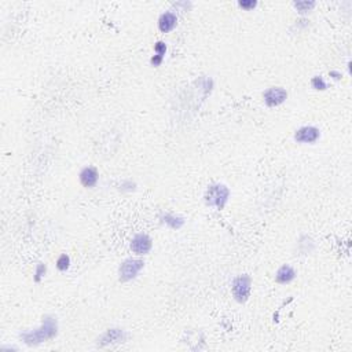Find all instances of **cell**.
Instances as JSON below:
<instances>
[{
	"mask_svg": "<svg viewBox=\"0 0 352 352\" xmlns=\"http://www.w3.org/2000/svg\"><path fill=\"white\" fill-rule=\"evenodd\" d=\"M56 335H58V321L52 315H46L39 329L22 333L21 339L26 345L33 347V345H39L47 340H52L54 337H56Z\"/></svg>",
	"mask_w": 352,
	"mask_h": 352,
	"instance_id": "obj_1",
	"label": "cell"
},
{
	"mask_svg": "<svg viewBox=\"0 0 352 352\" xmlns=\"http://www.w3.org/2000/svg\"><path fill=\"white\" fill-rule=\"evenodd\" d=\"M252 289V278L248 274L240 275L232 281V296L238 303L244 304L248 301Z\"/></svg>",
	"mask_w": 352,
	"mask_h": 352,
	"instance_id": "obj_3",
	"label": "cell"
},
{
	"mask_svg": "<svg viewBox=\"0 0 352 352\" xmlns=\"http://www.w3.org/2000/svg\"><path fill=\"white\" fill-rule=\"evenodd\" d=\"M263 98H264V102H266L267 106L275 108V106H279L281 103H284L288 99V92L282 87H271L263 94Z\"/></svg>",
	"mask_w": 352,
	"mask_h": 352,
	"instance_id": "obj_5",
	"label": "cell"
},
{
	"mask_svg": "<svg viewBox=\"0 0 352 352\" xmlns=\"http://www.w3.org/2000/svg\"><path fill=\"white\" fill-rule=\"evenodd\" d=\"M295 278H296V271L293 270V267L288 266V264L281 267L277 271V274H275V281L281 285L290 284Z\"/></svg>",
	"mask_w": 352,
	"mask_h": 352,
	"instance_id": "obj_11",
	"label": "cell"
},
{
	"mask_svg": "<svg viewBox=\"0 0 352 352\" xmlns=\"http://www.w3.org/2000/svg\"><path fill=\"white\" fill-rule=\"evenodd\" d=\"M176 25H178V17H176V14L171 13V11L161 14V17L159 18V29L163 33L172 32L176 28Z\"/></svg>",
	"mask_w": 352,
	"mask_h": 352,
	"instance_id": "obj_10",
	"label": "cell"
},
{
	"mask_svg": "<svg viewBox=\"0 0 352 352\" xmlns=\"http://www.w3.org/2000/svg\"><path fill=\"white\" fill-rule=\"evenodd\" d=\"M319 138H321V131L312 125L301 127L295 132V141L297 143H315Z\"/></svg>",
	"mask_w": 352,
	"mask_h": 352,
	"instance_id": "obj_7",
	"label": "cell"
},
{
	"mask_svg": "<svg viewBox=\"0 0 352 352\" xmlns=\"http://www.w3.org/2000/svg\"><path fill=\"white\" fill-rule=\"evenodd\" d=\"M46 271H47L46 264H44V263H39L37 267H36V272H34V281H36V282H40L42 278L46 275Z\"/></svg>",
	"mask_w": 352,
	"mask_h": 352,
	"instance_id": "obj_16",
	"label": "cell"
},
{
	"mask_svg": "<svg viewBox=\"0 0 352 352\" xmlns=\"http://www.w3.org/2000/svg\"><path fill=\"white\" fill-rule=\"evenodd\" d=\"M330 77H333L335 80H340V79H341V73H340V72H336V70H331Z\"/></svg>",
	"mask_w": 352,
	"mask_h": 352,
	"instance_id": "obj_19",
	"label": "cell"
},
{
	"mask_svg": "<svg viewBox=\"0 0 352 352\" xmlns=\"http://www.w3.org/2000/svg\"><path fill=\"white\" fill-rule=\"evenodd\" d=\"M98 179H99V173H98V171H96V168L86 167L82 172H80V183H82L84 187H87V189L96 186Z\"/></svg>",
	"mask_w": 352,
	"mask_h": 352,
	"instance_id": "obj_9",
	"label": "cell"
},
{
	"mask_svg": "<svg viewBox=\"0 0 352 352\" xmlns=\"http://www.w3.org/2000/svg\"><path fill=\"white\" fill-rule=\"evenodd\" d=\"M69 266H70V258L65 253L61 255L58 260H56V268L60 271H66L69 268Z\"/></svg>",
	"mask_w": 352,
	"mask_h": 352,
	"instance_id": "obj_15",
	"label": "cell"
},
{
	"mask_svg": "<svg viewBox=\"0 0 352 352\" xmlns=\"http://www.w3.org/2000/svg\"><path fill=\"white\" fill-rule=\"evenodd\" d=\"M293 6H295V9H296L299 13L305 14L308 13V11H311V10L315 7V2H295Z\"/></svg>",
	"mask_w": 352,
	"mask_h": 352,
	"instance_id": "obj_13",
	"label": "cell"
},
{
	"mask_svg": "<svg viewBox=\"0 0 352 352\" xmlns=\"http://www.w3.org/2000/svg\"><path fill=\"white\" fill-rule=\"evenodd\" d=\"M228 197H230V190H228L227 186L216 183V185H210L206 190L205 202L206 205L215 206L219 210H222L224 209V206L227 204Z\"/></svg>",
	"mask_w": 352,
	"mask_h": 352,
	"instance_id": "obj_2",
	"label": "cell"
},
{
	"mask_svg": "<svg viewBox=\"0 0 352 352\" xmlns=\"http://www.w3.org/2000/svg\"><path fill=\"white\" fill-rule=\"evenodd\" d=\"M154 51H155V55L164 58L165 52H167V44L164 43V42H157L154 46Z\"/></svg>",
	"mask_w": 352,
	"mask_h": 352,
	"instance_id": "obj_17",
	"label": "cell"
},
{
	"mask_svg": "<svg viewBox=\"0 0 352 352\" xmlns=\"http://www.w3.org/2000/svg\"><path fill=\"white\" fill-rule=\"evenodd\" d=\"M163 222L167 226H169L171 228H173V230H179V228L183 227V224H185V219L182 218V216H176V215H171V213H165V215H163Z\"/></svg>",
	"mask_w": 352,
	"mask_h": 352,
	"instance_id": "obj_12",
	"label": "cell"
},
{
	"mask_svg": "<svg viewBox=\"0 0 352 352\" xmlns=\"http://www.w3.org/2000/svg\"><path fill=\"white\" fill-rule=\"evenodd\" d=\"M143 267H145V262L141 259H125L119 268V279L121 282L132 281L143 270Z\"/></svg>",
	"mask_w": 352,
	"mask_h": 352,
	"instance_id": "obj_4",
	"label": "cell"
},
{
	"mask_svg": "<svg viewBox=\"0 0 352 352\" xmlns=\"http://www.w3.org/2000/svg\"><path fill=\"white\" fill-rule=\"evenodd\" d=\"M238 5L245 10H252L258 6V2H255V0H241V2H238Z\"/></svg>",
	"mask_w": 352,
	"mask_h": 352,
	"instance_id": "obj_18",
	"label": "cell"
},
{
	"mask_svg": "<svg viewBox=\"0 0 352 352\" xmlns=\"http://www.w3.org/2000/svg\"><path fill=\"white\" fill-rule=\"evenodd\" d=\"M311 86H312L314 90L318 91H325L327 88L326 82L323 80L322 76H315V77H312V80H311Z\"/></svg>",
	"mask_w": 352,
	"mask_h": 352,
	"instance_id": "obj_14",
	"label": "cell"
},
{
	"mask_svg": "<svg viewBox=\"0 0 352 352\" xmlns=\"http://www.w3.org/2000/svg\"><path fill=\"white\" fill-rule=\"evenodd\" d=\"M127 339V335L123 329H109L103 333L98 339V347H106V345H112V344L124 343Z\"/></svg>",
	"mask_w": 352,
	"mask_h": 352,
	"instance_id": "obj_6",
	"label": "cell"
},
{
	"mask_svg": "<svg viewBox=\"0 0 352 352\" xmlns=\"http://www.w3.org/2000/svg\"><path fill=\"white\" fill-rule=\"evenodd\" d=\"M151 246H153L151 238L147 234H143V232L136 234L131 241V249H132L133 253L136 255L150 253Z\"/></svg>",
	"mask_w": 352,
	"mask_h": 352,
	"instance_id": "obj_8",
	"label": "cell"
}]
</instances>
